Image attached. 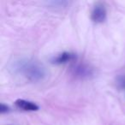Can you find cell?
Wrapping results in <instances>:
<instances>
[{
	"label": "cell",
	"mask_w": 125,
	"mask_h": 125,
	"mask_svg": "<svg viewBox=\"0 0 125 125\" xmlns=\"http://www.w3.org/2000/svg\"><path fill=\"white\" fill-rule=\"evenodd\" d=\"M12 69L15 73L33 82L42 81L46 75L45 67L37 61L29 58H21L15 61Z\"/></svg>",
	"instance_id": "1"
},
{
	"label": "cell",
	"mask_w": 125,
	"mask_h": 125,
	"mask_svg": "<svg viewBox=\"0 0 125 125\" xmlns=\"http://www.w3.org/2000/svg\"><path fill=\"white\" fill-rule=\"evenodd\" d=\"M106 17H107V10L105 6L100 3L96 4L93 8L92 13H91L92 21L96 23H102L106 20Z\"/></svg>",
	"instance_id": "2"
},
{
	"label": "cell",
	"mask_w": 125,
	"mask_h": 125,
	"mask_svg": "<svg viewBox=\"0 0 125 125\" xmlns=\"http://www.w3.org/2000/svg\"><path fill=\"white\" fill-rule=\"evenodd\" d=\"M75 59H76V55L75 53H72V52H63L62 53L57 54V56L52 57L51 62L53 64L60 65V64H65L67 62L75 61Z\"/></svg>",
	"instance_id": "3"
},
{
	"label": "cell",
	"mask_w": 125,
	"mask_h": 125,
	"mask_svg": "<svg viewBox=\"0 0 125 125\" xmlns=\"http://www.w3.org/2000/svg\"><path fill=\"white\" fill-rule=\"evenodd\" d=\"M73 75L79 78H88L93 75V70L85 63H77L72 69Z\"/></svg>",
	"instance_id": "4"
},
{
	"label": "cell",
	"mask_w": 125,
	"mask_h": 125,
	"mask_svg": "<svg viewBox=\"0 0 125 125\" xmlns=\"http://www.w3.org/2000/svg\"><path fill=\"white\" fill-rule=\"evenodd\" d=\"M15 104L19 109H21L26 111H37L40 109V107H39V105L37 104L23 99H16Z\"/></svg>",
	"instance_id": "5"
},
{
	"label": "cell",
	"mask_w": 125,
	"mask_h": 125,
	"mask_svg": "<svg viewBox=\"0 0 125 125\" xmlns=\"http://www.w3.org/2000/svg\"><path fill=\"white\" fill-rule=\"evenodd\" d=\"M116 84L120 88H125V75L119 76L116 81Z\"/></svg>",
	"instance_id": "6"
},
{
	"label": "cell",
	"mask_w": 125,
	"mask_h": 125,
	"mask_svg": "<svg viewBox=\"0 0 125 125\" xmlns=\"http://www.w3.org/2000/svg\"><path fill=\"white\" fill-rule=\"evenodd\" d=\"M10 107L7 105V104H1V105H0V112H1V114H4V113H7L10 111Z\"/></svg>",
	"instance_id": "7"
}]
</instances>
